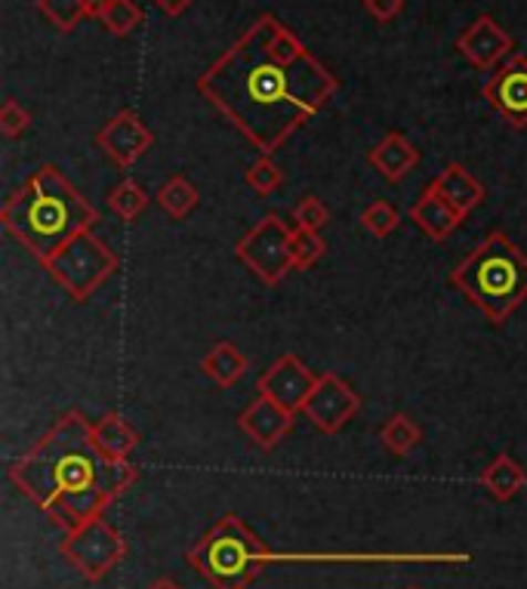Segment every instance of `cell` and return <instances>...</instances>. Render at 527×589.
I'll return each instance as SVG.
<instances>
[{
  "label": "cell",
  "mask_w": 527,
  "mask_h": 589,
  "mask_svg": "<svg viewBox=\"0 0 527 589\" xmlns=\"http://www.w3.org/2000/svg\"><path fill=\"white\" fill-rule=\"evenodd\" d=\"M337 90V74L271 13L257 16L198 78L200 96L271 158Z\"/></svg>",
  "instance_id": "1"
},
{
  "label": "cell",
  "mask_w": 527,
  "mask_h": 589,
  "mask_svg": "<svg viewBox=\"0 0 527 589\" xmlns=\"http://www.w3.org/2000/svg\"><path fill=\"white\" fill-rule=\"evenodd\" d=\"M140 478L130 461H108L93 442V423L69 411L50 426L22 461L13 463L10 482L29 500L56 518L65 531L100 518L117 494Z\"/></svg>",
  "instance_id": "2"
},
{
  "label": "cell",
  "mask_w": 527,
  "mask_h": 589,
  "mask_svg": "<svg viewBox=\"0 0 527 589\" xmlns=\"http://www.w3.org/2000/svg\"><path fill=\"white\" fill-rule=\"evenodd\" d=\"M0 223L31 257L46 262L78 235L93 231L100 223V210L53 164H46L7 198Z\"/></svg>",
  "instance_id": "3"
},
{
  "label": "cell",
  "mask_w": 527,
  "mask_h": 589,
  "mask_svg": "<svg viewBox=\"0 0 527 589\" xmlns=\"http://www.w3.org/2000/svg\"><path fill=\"white\" fill-rule=\"evenodd\" d=\"M451 285L499 328L527 302V254L506 231H490L451 272Z\"/></svg>",
  "instance_id": "4"
},
{
  "label": "cell",
  "mask_w": 527,
  "mask_h": 589,
  "mask_svg": "<svg viewBox=\"0 0 527 589\" xmlns=\"http://www.w3.org/2000/svg\"><path fill=\"white\" fill-rule=\"evenodd\" d=\"M188 561L214 589H247L269 565V547L235 513L216 521L210 531L188 549Z\"/></svg>",
  "instance_id": "5"
},
{
  "label": "cell",
  "mask_w": 527,
  "mask_h": 589,
  "mask_svg": "<svg viewBox=\"0 0 527 589\" xmlns=\"http://www.w3.org/2000/svg\"><path fill=\"white\" fill-rule=\"evenodd\" d=\"M43 266L74 302H86L117 272V257L112 254V247L100 241L93 231H84L62 247L56 257L46 259Z\"/></svg>",
  "instance_id": "6"
},
{
  "label": "cell",
  "mask_w": 527,
  "mask_h": 589,
  "mask_svg": "<svg viewBox=\"0 0 527 589\" xmlns=\"http://www.w3.org/2000/svg\"><path fill=\"white\" fill-rule=\"evenodd\" d=\"M235 257L241 259L262 285H281L287 275L297 272L293 266V229L278 214L259 219L254 229L244 235Z\"/></svg>",
  "instance_id": "7"
},
{
  "label": "cell",
  "mask_w": 527,
  "mask_h": 589,
  "mask_svg": "<svg viewBox=\"0 0 527 589\" xmlns=\"http://www.w3.org/2000/svg\"><path fill=\"white\" fill-rule=\"evenodd\" d=\"M62 556L72 561L86 580H102L112 568L124 561L127 544L117 534V528L100 516L69 531L65 544H62Z\"/></svg>",
  "instance_id": "8"
},
{
  "label": "cell",
  "mask_w": 527,
  "mask_h": 589,
  "mask_svg": "<svg viewBox=\"0 0 527 589\" xmlns=\"http://www.w3.org/2000/svg\"><path fill=\"white\" fill-rule=\"evenodd\" d=\"M358 411H361V395L342 376L330 374V371L318 374L312 395L302 407V414L312 420L314 430L324 435H337L349 420H355Z\"/></svg>",
  "instance_id": "9"
},
{
  "label": "cell",
  "mask_w": 527,
  "mask_h": 589,
  "mask_svg": "<svg viewBox=\"0 0 527 589\" xmlns=\"http://www.w3.org/2000/svg\"><path fill=\"white\" fill-rule=\"evenodd\" d=\"M318 374L312 368L300 359V355H281V359L271 364L266 374L259 376L257 392L266 395L271 402H278L281 407H287L290 414H302V407L312 395Z\"/></svg>",
  "instance_id": "10"
},
{
  "label": "cell",
  "mask_w": 527,
  "mask_h": 589,
  "mask_svg": "<svg viewBox=\"0 0 527 589\" xmlns=\"http://www.w3.org/2000/svg\"><path fill=\"white\" fill-rule=\"evenodd\" d=\"M485 100L497 108L515 130L527 127V56L513 53L499 62L494 74L485 81Z\"/></svg>",
  "instance_id": "11"
},
{
  "label": "cell",
  "mask_w": 527,
  "mask_h": 589,
  "mask_svg": "<svg viewBox=\"0 0 527 589\" xmlns=\"http://www.w3.org/2000/svg\"><path fill=\"white\" fill-rule=\"evenodd\" d=\"M96 145L117 167H133L136 161L145 158L155 148V133L145 127L143 117L136 112L124 108L102 124V130L96 133Z\"/></svg>",
  "instance_id": "12"
},
{
  "label": "cell",
  "mask_w": 527,
  "mask_h": 589,
  "mask_svg": "<svg viewBox=\"0 0 527 589\" xmlns=\"http://www.w3.org/2000/svg\"><path fill=\"white\" fill-rule=\"evenodd\" d=\"M459 56L482 72H494L499 62L513 56V34L499 25L494 16H478L469 29L456 38Z\"/></svg>",
  "instance_id": "13"
},
{
  "label": "cell",
  "mask_w": 527,
  "mask_h": 589,
  "mask_svg": "<svg viewBox=\"0 0 527 589\" xmlns=\"http://www.w3.org/2000/svg\"><path fill=\"white\" fill-rule=\"evenodd\" d=\"M293 417L287 407L278 402H271L266 395H257L254 402L247 404L238 417V430L259 447V451H275L285 442V435L293 430Z\"/></svg>",
  "instance_id": "14"
},
{
  "label": "cell",
  "mask_w": 527,
  "mask_h": 589,
  "mask_svg": "<svg viewBox=\"0 0 527 589\" xmlns=\"http://www.w3.org/2000/svg\"><path fill=\"white\" fill-rule=\"evenodd\" d=\"M411 223H414L423 235H428L432 241H444V238H451V235L463 226V216L456 214L442 192L428 183V186L423 188V195L411 204Z\"/></svg>",
  "instance_id": "15"
},
{
  "label": "cell",
  "mask_w": 527,
  "mask_h": 589,
  "mask_svg": "<svg viewBox=\"0 0 527 589\" xmlns=\"http://www.w3.org/2000/svg\"><path fill=\"white\" fill-rule=\"evenodd\" d=\"M368 161H371V167L383 173L385 183H401L420 164V148L401 130H389L368 152Z\"/></svg>",
  "instance_id": "16"
},
{
  "label": "cell",
  "mask_w": 527,
  "mask_h": 589,
  "mask_svg": "<svg viewBox=\"0 0 527 589\" xmlns=\"http://www.w3.org/2000/svg\"><path fill=\"white\" fill-rule=\"evenodd\" d=\"M432 186L442 192L447 204H451L463 219L485 204V186H482L463 164H447V167L432 179Z\"/></svg>",
  "instance_id": "17"
},
{
  "label": "cell",
  "mask_w": 527,
  "mask_h": 589,
  "mask_svg": "<svg viewBox=\"0 0 527 589\" xmlns=\"http://www.w3.org/2000/svg\"><path fill=\"white\" fill-rule=\"evenodd\" d=\"M93 442L108 461H130V454L140 445V432L130 426L121 414H105L100 423H93Z\"/></svg>",
  "instance_id": "18"
},
{
  "label": "cell",
  "mask_w": 527,
  "mask_h": 589,
  "mask_svg": "<svg viewBox=\"0 0 527 589\" xmlns=\"http://www.w3.org/2000/svg\"><path fill=\"white\" fill-rule=\"evenodd\" d=\"M527 485V473L521 469V463L513 461L509 454H499L494 461L487 463V469L482 473V488L499 500V504H509L515 494H521Z\"/></svg>",
  "instance_id": "19"
},
{
  "label": "cell",
  "mask_w": 527,
  "mask_h": 589,
  "mask_svg": "<svg viewBox=\"0 0 527 589\" xmlns=\"http://www.w3.org/2000/svg\"><path fill=\"white\" fill-rule=\"evenodd\" d=\"M247 364H250V361H247L241 349L235 343H228V340H223V343H214V349L200 359V371L210 376L216 386L231 389L247 374Z\"/></svg>",
  "instance_id": "20"
},
{
  "label": "cell",
  "mask_w": 527,
  "mask_h": 589,
  "mask_svg": "<svg viewBox=\"0 0 527 589\" xmlns=\"http://www.w3.org/2000/svg\"><path fill=\"white\" fill-rule=\"evenodd\" d=\"M380 442L389 454L395 457H407L411 451L423 445V430L411 414H392L385 420L383 430H380Z\"/></svg>",
  "instance_id": "21"
},
{
  "label": "cell",
  "mask_w": 527,
  "mask_h": 589,
  "mask_svg": "<svg viewBox=\"0 0 527 589\" xmlns=\"http://www.w3.org/2000/svg\"><path fill=\"white\" fill-rule=\"evenodd\" d=\"M155 202L161 204V210L170 219H186L195 207H198V188L188 183L186 176H170L164 186L157 188Z\"/></svg>",
  "instance_id": "22"
},
{
  "label": "cell",
  "mask_w": 527,
  "mask_h": 589,
  "mask_svg": "<svg viewBox=\"0 0 527 589\" xmlns=\"http://www.w3.org/2000/svg\"><path fill=\"white\" fill-rule=\"evenodd\" d=\"M108 207H112V214L117 216V219L133 223V219L143 216V210L148 207V195H145V188L140 186L136 179H124V183H117V186L112 188Z\"/></svg>",
  "instance_id": "23"
},
{
  "label": "cell",
  "mask_w": 527,
  "mask_h": 589,
  "mask_svg": "<svg viewBox=\"0 0 527 589\" xmlns=\"http://www.w3.org/2000/svg\"><path fill=\"white\" fill-rule=\"evenodd\" d=\"M100 22L112 31V34L124 38V34H130V31H136L143 25V10H140L136 0H108V7H105V13L100 16Z\"/></svg>",
  "instance_id": "24"
},
{
  "label": "cell",
  "mask_w": 527,
  "mask_h": 589,
  "mask_svg": "<svg viewBox=\"0 0 527 589\" xmlns=\"http://www.w3.org/2000/svg\"><path fill=\"white\" fill-rule=\"evenodd\" d=\"M38 10L59 31H74L86 16L84 0H38Z\"/></svg>",
  "instance_id": "25"
},
{
  "label": "cell",
  "mask_w": 527,
  "mask_h": 589,
  "mask_svg": "<svg viewBox=\"0 0 527 589\" xmlns=\"http://www.w3.org/2000/svg\"><path fill=\"white\" fill-rule=\"evenodd\" d=\"M244 183L254 188L257 195H275L278 188L285 186V173H281V167L275 164V158L271 155H259L250 167H247V173H244Z\"/></svg>",
  "instance_id": "26"
},
{
  "label": "cell",
  "mask_w": 527,
  "mask_h": 589,
  "mask_svg": "<svg viewBox=\"0 0 527 589\" xmlns=\"http://www.w3.org/2000/svg\"><path fill=\"white\" fill-rule=\"evenodd\" d=\"M399 210L389 202H373L371 207L361 210V226H364V231H371L373 238H389L392 231L399 229Z\"/></svg>",
  "instance_id": "27"
},
{
  "label": "cell",
  "mask_w": 527,
  "mask_h": 589,
  "mask_svg": "<svg viewBox=\"0 0 527 589\" xmlns=\"http://www.w3.org/2000/svg\"><path fill=\"white\" fill-rule=\"evenodd\" d=\"M324 254H328V245L318 231L293 229V266H297V272L314 266Z\"/></svg>",
  "instance_id": "28"
},
{
  "label": "cell",
  "mask_w": 527,
  "mask_h": 589,
  "mask_svg": "<svg viewBox=\"0 0 527 589\" xmlns=\"http://www.w3.org/2000/svg\"><path fill=\"white\" fill-rule=\"evenodd\" d=\"M293 223H297V229L318 231V235H321V229L330 223V207L321 202V198L309 195V198H302V202L293 207Z\"/></svg>",
  "instance_id": "29"
},
{
  "label": "cell",
  "mask_w": 527,
  "mask_h": 589,
  "mask_svg": "<svg viewBox=\"0 0 527 589\" xmlns=\"http://www.w3.org/2000/svg\"><path fill=\"white\" fill-rule=\"evenodd\" d=\"M29 127H31L29 108H22L16 100H7L0 105V133H3L7 140H19Z\"/></svg>",
  "instance_id": "30"
},
{
  "label": "cell",
  "mask_w": 527,
  "mask_h": 589,
  "mask_svg": "<svg viewBox=\"0 0 527 589\" xmlns=\"http://www.w3.org/2000/svg\"><path fill=\"white\" fill-rule=\"evenodd\" d=\"M364 10H368L376 22H392V19L404 10V0H364Z\"/></svg>",
  "instance_id": "31"
},
{
  "label": "cell",
  "mask_w": 527,
  "mask_h": 589,
  "mask_svg": "<svg viewBox=\"0 0 527 589\" xmlns=\"http://www.w3.org/2000/svg\"><path fill=\"white\" fill-rule=\"evenodd\" d=\"M155 3L167 16H183L188 10V7L195 3V0H155Z\"/></svg>",
  "instance_id": "32"
},
{
  "label": "cell",
  "mask_w": 527,
  "mask_h": 589,
  "mask_svg": "<svg viewBox=\"0 0 527 589\" xmlns=\"http://www.w3.org/2000/svg\"><path fill=\"white\" fill-rule=\"evenodd\" d=\"M84 7L90 19H100L105 13V7H108V0H84Z\"/></svg>",
  "instance_id": "33"
},
{
  "label": "cell",
  "mask_w": 527,
  "mask_h": 589,
  "mask_svg": "<svg viewBox=\"0 0 527 589\" xmlns=\"http://www.w3.org/2000/svg\"><path fill=\"white\" fill-rule=\"evenodd\" d=\"M148 589H183V587H179L176 580H170V577H157L155 583H152Z\"/></svg>",
  "instance_id": "34"
},
{
  "label": "cell",
  "mask_w": 527,
  "mask_h": 589,
  "mask_svg": "<svg viewBox=\"0 0 527 589\" xmlns=\"http://www.w3.org/2000/svg\"><path fill=\"white\" fill-rule=\"evenodd\" d=\"M411 589H414V587H411Z\"/></svg>",
  "instance_id": "35"
}]
</instances>
